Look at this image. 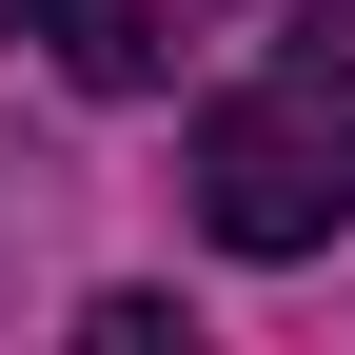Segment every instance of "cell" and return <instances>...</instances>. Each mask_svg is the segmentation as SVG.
<instances>
[{"label":"cell","instance_id":"cell-1","mask_svg":"<svg viewBox=\"0 0 355 355\" xmlns=\"http://www.w3.org/2000/svg\"><path fill=\"white\" fill-rule=\"evenodd\" d=\"M178 198H198V237L217 257H336L355 237V40H296V60H257V79H217L198 99V139H178Z\"/></svg>","mask_w":355,"mask_h":355},{"label":"cell","instance_id":"cell-2","mask_svg":"<svg viewBox=\"0 0 355 355\" xmlns=\"http://www.w3.org/2000/svg\"><path fill=\"white\" fill-rule=\"evenodd\" d=\"M0 20H20L79 99H158V79H178V20H158V0H0Z\"/></svg>","mask_w":355,"mask_h":355},{"label":"cell","instance_id":"cell-3","mask_svg":"<svg viewBox=\"0 0 355 355\" xmlns=\"http://www.w3.org/2000/svg\"><path fill=\"white\" fill-rule=\"evenodd\" d=\"M79 336H99V355H198V316H178V296H79Z\"/></svg>","mask_w":355,"mask_h":355}]
</instances>
